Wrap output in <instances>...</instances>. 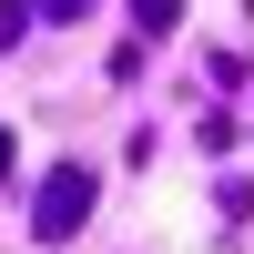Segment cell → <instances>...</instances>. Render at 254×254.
Here are the masks:
<instances>
[{
  "label": "cell",
  "instance_id": "6da1fadb",
  "mask_svg": "<svg viewBox=\"0 0 254 254\" xmlns=\"http://www.w3.org/2000/svg\"><path fill=\"white\" fill-rule=\"evenodd\" d=\"M81 193H92L81 173H51V203H41V234H71V214H81Z\"/></svg>",
  "mask_w": 254,
  "mask_h": 254
}]
</instances>
